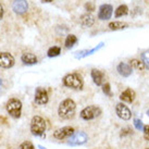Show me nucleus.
<instances>
[{
    "label": "nucleus",
    "instance_id": "f257e3e1",
    "mask_svg": "<svg viewBox=\"0 0 149 149\" xmlns=\"http://www.w3.org/2000/svg\"><path fill=\"white\" fill-rule=\"evenodd\" d=\"M76 111V104L71 98H66L62 100L58 108V116L62 120H70L75 116Z\"/></svg>",
    "mask_w": 149,
    "mask_h": 149
},
{
    "label": "nucleus",
    "instance_id": "f03ea898",
    "mask_svg": "<svg viewBox=\"0 0 149 149\" xmlns=\"http://www.w3.org/2000/svg\"><path fill=\"white\" fill-rule=\"evenodd\" d=\"M63 85L73 89H82L84 86V81L82 75L79 73H71L64 76Z\"/></svg>",
    "mask_w": 149,
    "mask_h": 149
},
{
    "label": "nucleus",
    "instance_id": "7ed1b4c3",
    "mask_svg": "<svg viewBox=\"0 0 149 149\" xmlns=\"http://www.w3.org/2000/svg\"><path fill=\"white\" fill-rule=\"evenodd\" d=\"M46 121L40 116H35L31 121V132L35 136H40L46 131Z\"/></svg>",
    "mask_w": 149,
    "mask_h": 149
},
{
    "label": "nucleus",
    "instance_id": "20e7f679",
    "mask_svg": "<svg viewBox=\"0 0 149 149\" xmlns=\"http://www.w3.org/2000/svg\"><path fill=\"white\" fill-rule=\"evenodd\" d=\"M102 113L101 109H100L98 106H95V104H91V106H87L85 107L81 111L79 116L81 118L85 121H91L97 119L98 116H100V114Z\"/></svg>",
    "mask_w": 149,
    "mask_h": 149
},
{
    "label": "nucleus",
    "instance_id": "39448f33",
    "mask_svg": "<svg viewBox=\"0 0 149 149\" xmlns=\"http://www.w3.org/2000/svg\"><path fill=\"white\" fill-rule=\"evenodd\" d=\"M6 109L10 116L14 118V119H19L21 116L22 113V102L21 100L17 99V98H11L8 100Z\"/></svg>",
    "mask_w": 149,
    "mask_h": 149
},
{
    "label": "nucleus",
    "instance_id": "423d86ee",
    "mask_svg": "<svg viewBox=\"0 0 149 149\" xmlns=\"http://www.w3.org/2000/svg\"><path fill=\"white\" fill-rule=\"evenodd\" d=\"M74 133V128L72 127V126H64V127L58 128L57 131H54L52 136L56 139H58V141H63V139L72 137Z\"/></svg>",
    "mask_w": 149,
    "mask_h": 149
},
{
    "label": "nucleus",
    "instance_id": "0eeeda50",
    "mask_svg": "<svg viewBox=\"0 0 149 149\" xmlns=\"http://www.w3.org/2000/svg\"><path fill=\"white\" fill-rule=\"evenodd\" d=\"M116 116L123 121H128L131 120V118H132V112H131V110L123 102H119L116 106Z\"/></svg>",
    "mask_w": 149,
    "mask_h": 149
},
{
    "label": "nucleus",
    "instance_id": "6e6552de",
    "mask_svg": "<svg viewBox=\"0 0 149 149\" xmlns=\"http://www.w3.org/2000/svg\"><path fill=\"white\" fill-rule=\"evenodd\" d=\"M49 101L48 93L44 87H37L35 91V102L38 106H44Z\"/></svg>",
    "mask_w": 149,
    "mask_h": 149
},
{
    "label": "nucleus",
    "instance_id": "1a4fd4ad",
    "mask_svg": "<svg viewBox=\"0 0 149 149\" xmlns=\"http://www.w3.org/2000/svg\"><path fill=\"white\" fill-rule=\"evenodd\" d=\"M87 135L84 132H77L74 133L73 136L69 138V141L68 144L71 146H79V145H83L87 141Z\"/></svg>",
    "mask_w": 149,
    "mask_h": 149
},
{
    "label": "nucleus",
    "instance_id": "9d476101",
    "mask_svg": "<svg viewBox=\"0 0 149 149\" xmlns=\"http://www.w3.org/2000/svg\"><path fill=\"white\" fill-rule=\"evenodd\" d=\"M112 13H113V8L111 4H101L99 7V11H98V19L101 21H106L111 17Z\"/></svg>",
    "mask_w": 149,
    "mask_h": 149
},
{
    "label": "nucleus",
    "instance_id": "9b49d317",
    "mask_svg": "<svg viewBox=\"0 0 149 149\" xmlns=\"http://www.w3.org/2000/svg\"><path fill=\"white\" fill-rule=\"evenodd\" d=\"M14 65V58L9 52H0V68L10 69Z\"/></svg>",
    "mask_w": 149,
    "mask_h": 149
},
{
    "label": "nucleus",
    "instance_id": "f8f14e48",
    "mask_svg": "<svg viewBox=\"0 0 149 149\" xmlns=\"http://www.w3.org/2000/svg\"><path fill=\"white\" fill-rule=\"evenodd\" d=\"M12 9L17 14H23L29 10V3L26 0H14L12 4Z\"/></svg>",
    "mask_w": 149,
    "mask_h": 149
},
{
    "label": "nucleus",
    "instance_id": "ddd939ff",
    "mask_svg": "<svg viewBox=\"0 0 149 149\" xmlns=\"http://www.w3.org/2000/svg\"><path fill=\"white\" fill-rule=\"evenodd\" d=\"M91 79L94 81V83L97 85V86H102L104 84V81H106V76H104V73L102 71L97 70V69H93L91 70Z\"/></svg>",
    "mask_w": 149,
    "mask_h": 149
},
{
    "label": "nucleus",
    "instance_id": "4468645a",
    "mask_svg": "<svg viewBox=\"0 0 149 149\" xmlns=\"http://www.w3.org/2000/svg\"><path fill=\"white\" fill-rule=\"evenodd\" d=\"M136 98V94L135 91H133L132 88H126L125 91H123L120 95V99L123 101V102H126V104H132L133 101Z\"/></svg>",
    "mask_w": 149,
    "mask_h": 149
},
{
    "label": "nucleus",
    "instance_id": "2eb2a0df",
    "mask_svg": "<svg viewBox=\"0 0 149 149\" xmlns=\"http://www.w3.org/2000/svg\"><path fill=\"white\" fill-rule=\"evenodd\" d=\"M132 70H133L132 66L126 62H120L118 64V66H116L118 73L121 76H123V77H128L130 75L132 74Z\"/></svg>",
    "mask_w": 149,
    "mask_h": 149
},
{
    "label": "nucleus",
    "instance_id": "dca6fc26",
    "mask_svg": "<svg viewBox=\"0 0 149 149\" xmlns=\"http://www.w3.org/2000/svg\"><path fill=\"white\" fill-rule=\"evenodd\" d=\"M21 60L24 64H27V65L36 64L38 61L37 57H36L34 54H32V52H25V54H23L21 57Z\"/></svg>",
    "mask_w": 149,
    "mask_h": 149
},
{
    "label": "nucleus",
    "instance_id": "f3484780",
    "mask_svg": "<svg viewBox=\"0 0 149 149\" xmlns=\"http://www.w3.org/2000/svg\"><path fill=\"white\" fill-rule=\"evenodd\" d=\"M94 22H95V19L91 13H85L79 19V23L83 27H91L94 24Z\"/></svg>",
    "mask_w": 149,
    "mask_h": 149
},
{
    "label": "nucleus",
    "instance_id": "a211bd4d",
    "mask_svg": "<svg viewBox=\"0 0 149 149\" xmlns=\"http://www.w3.org/2000/svg\"><path fill=\"white\" fill-rule=\"evenodd\" d=\"M109 29H111V31H120V29H126L128 25L124 22H120V21H114V22H111V23H109Z\"/></svg>",
    "mask_w": 149,
    "mask_h": 149
},
{
    "label": "nucleus",
    "instance_id": "6ab92c4d",
    "mask_svg": "<svg viewBox=\"0 0 149 149\" xmlns=\"http://www.w3.org/2000/svg\"><path fill=\"white\" fill-rule=\"evenodd\" d=\"M130 65L132 66V69L137 71H144L146 69L145 64L141 60H138V59H133L130 61Z\"/></svg>",
    "mask_w": 149,
    "mask_h": 149
},
{
    "label": "nucleus",
    "instance_id": "aec40b11",
    "mask_svg": "<svg viewBox=\"0 0 149 149\" xmlns=\"http://www.w3.org/2000/svg\"><path fill=\"white\" fill-rule=\"evenodd\" d=\"M76 42H77V37H76L75 35L70 34V35H68V36H66L64 45H65V47L68 48V49H70V48H72V47L76 44Z\"/></svg>",
    "mask_w": 149,
    "mask_h": 149
},
{
    "label": "nucleus",
    "instance_id": "412c9836",
    "mask_svg": "<svg viewBox=\"0 0 149 149\" xmlns=\"http://www.w3.org/2000/svg\"><path fill=\"white\" fill-rule=\"evenodd\" d=\"M128 13V7L126 4H121L119 6L116 10V13H114V15L116 17H123V15H126Z\"/></svg>",
    "mask_w": 149,
    "mask_h": 149
},
{
    "label": "nucleus",
    "instance_id": "4be33fe9",
    "mask_svg": "<svg viewBox=\"0 0 149 149\" xmlns=\"http://www.w3.org/2000/svg\"><path fill=\"white\" fill-rule=\"evenodd\" d=\"M60 54H61V49H60V47H58V46H54V47L49 48L48 52H47L48 57H50V58L57 57V56H59Z\"/></svg>",
    "mask_w": 149,
    "mask_h": 149
},
{
    "label": "nucleus",
    "instance_id": "5701e85b",
    "mask_svg": "<svg viewBox=\"0 0 149 149\" xmlns=\"http://www.w3.org/2000/svg\"><path fill=\"white\" fill-rule=\"evenodd\" d=\"M141 61L144 62L146 69L149 70V50H147V51L141 54Z\"/></svg>",
    "mask_w": 149,
    "mask_h": 149
},
{
    "label": "nucleus",
    "instance_id": "b1692460",
    "mask_svg": "<svg viewBox=\"0 0 149 149\" xmlns=\"http://www.w3.org/2000/svg\"><path fill=\"white\" fill-rule=\"evenodd\" d=\"M102 91L106 96H109V97H112V93H111V86L109 83H104L102 85Z\"/></svg>",
    "mask_w": 149,
    "mask_h": 149
},
{
    "label": "nucleus",
    "instance_id": "393cba45",
    "mask_svg": "<svg viewBox=\"0 0 149 149\" xmlns=\"http://www.w3.org/2000/svg\"><path fill=\"white\" fill-rule=\"evenodd\" d=\"M19 149H35V147L31 141H24L20 145Z\"/></svg>",
    "mask_w": 149,
    "mask_h": 149
},
{
    "label": "nucleus",
    "instance_id": "a878e982",
    "mask_svg": "<svg viewBox=\"0 0 149 149\" xmlns=\"http://www.w3.org/2000/svg\"><path fill=\"white\" fill-rule=\"evenodd\" d=\"M134 126L138 130V131H141L144 128V124H143V121L141 119H134Z\"/></svg>",
    "mask_w": 149,
    "mask_h": 149
},
{
    "label": "nucleus",
    "instance_id": "bb28decb",
    "mask_svg": "<svg viewBox=\"0 0 149 149\" xmlns=\"http://www.w3.org/2000/svg\"><path fill=\"white\" fill-rule=\"evenodd\" d=\"M143 132H144V138L149 141V125H144Z\"/></svg>",
    "mask_w": 149,
    "mask_h": 149
},
{
    "label": "nucleus",
    "instance_id": "cd10ccee",
    "mask_svg": "<svg viewBox=\"0 0 149 149\" xmlns=\"http://www.w3.org/2000/svg\"><path fill=\"white\" fill-rule=\"evenodd\" d=\"M85 9H86L87 11H89V12H93L94 10H95V6L91 2H88V3L85 4Z\"/></svg>",
    "mask_w": 149,
    "mask_h": 149
},
{
    "label": "nucleus",
    "instance_id": "c85d7f7f",
    "mask_svg": "<svg viewBox=\"0 0 149 149\" xmlns=\"http://www.w3.org/2000/svg\"><path fill=\"white\" fill-rule=\"evenodd\" d=\"M3 13H4V10H3V7H2V4L0 3V20L3 17Z\"/></svg>",
    "mask_w": 149,
    "mask_h": 149
},
{
    "label": "nucleus",
    "instance_id": "c756f323",
    "mask_svg": "<svg viewBox=\"0 0 149 149\" xmlns=\"http://www.w3.org/2000/svg\"><path fill=\"white\" fill-rule=\"evenodd\" d=\"M42 2H51V1H54V0H42Z\"/></svg>",
    "mask_w": 149,
    "mask_h": 149
},
{
    "label": "nucleus",
    "instance_id": "7c9ffc66",
    "mask_svg": "<svg viewBox=\"0 0 149 149\" xmlns=\"http://www.w3.org/2000/svg\"><path fill=\"white\" fill-rule=\"evenodd\" d=\"M147 114H148V116H149V109L147 110Z\"/></svg>",
    "mask_w": 149,
    "mask_h": 149
},
{
    "label": "nucleus",
    "instance_id": "2f4dec72",
    "mask_svg": "<svg viewBox=\"0 0 149 149\" xmlns=\"http://www.w3.org/2000/svg\"><path fill=\"white\" fill-rule=\"evenodd\" d=\"M146 149H149V148H146Z\"/></svg>",
    "mask_w": 149,
    "mask_h": 149
}]
</instances>
